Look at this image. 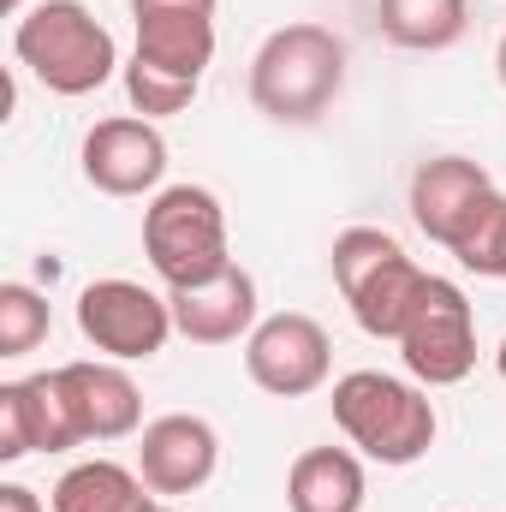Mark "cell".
Wrapping results in <instances>:
<instances>
[{
    "instance_id": "ffe728a7",
    "label": "cell",
    "mask_w": 506,
    "mask_h": 512,
    "mask_svg": "<svg viewBox=\"0 0 506 512\" xmlns=\"http://www.w3.org/2000/svg\"><path fill=\"white\" fill-rule=\"evenodd\" d=\"M48 328H54L48 298H42L36 286H24V280H6V286H0V358L36 352V346L48 340Z\"/></svg>"
},
{
    "instance_id": "44dd1931",
    "label": "cell",
    "mask_w": 506,
    "mask_h": 512,
    "mask_svg": "<svg viewBox=\"0 0 506 512\" xmlns=\"http://www.w3.org/2000/svg\"><path fill=\"white\" fill-rule=\"evenodd\" d=\"M197 90H203V84H185V78H167V72H155V66H143V60H126V102L143 120H173V114H185V108L197 102Z\"/></svg>"
},
{
    "instance_id": "484cf974",
    "label": "cell",
    "mask_w": 506,
    "mask_h": 512,
    "mask_svg": "<svg viewBox=\"0 0 506 512\" xmlns=\"http://www.w3.org/2000/svg\"><path fill=\"white\" fill-rule=\"evenodd\" d=\"M495 370H501V382H506V340H501V352H495Z\"/></svg>"
},
{
    "instance_id": "6da1fadb",
    "label": "cell",
    "mask_w": 506,
    "mask_h": 512,
    "mask_svg": "<svg viewBox=\"0 0 506 512\" xmlns=\"http://www.w3.org/2000/svg\"><path fill=\"white\" fill-rule=\"evenodd\" d=\"M346 42L328 24H280L251 54V108L274 126H316L346 90Z\"/></svg>"
},
{
    "instance_id": "9a60e30c",
    "label": "cell",
    "mask_w": 506,
    "mask_h": 512,
    "mask_svg": "<svg viewBox=\"0 0 506 512\" xmlns=\"http://www.w3.org/2000/svg\"><path fill=\"white\" fill-rule=\"evenodd\" d=\"M131 60H143V66H155L167 78L203 84V72L215 60V18L209 12H143Z\"/></svg>"
},
{
    "instance_id": "cb8c5ba5",
    "label": "cell",
    "mask_w": 506,
    "mask_h": 512,
    "mask_svg": "<svg viewBox=\"0 0 506 512\" xmlns=\"http://www.w3.org/2000/svg\"><path fill=\"white\" fill-rule=\"evenodd\" d=\"M495 78H501V84H506V36H501V42H495Z\"/></svg>"
},
{
    "instance_id": "52a82bcc",
    "label": "cell",
    "mask_w": 506,
    "mask_h": 512,
    "mask_svg": "<svg viewBox=\"0 0 506 512\" xmlns=\"http://www.w3.org/2000/svg\"><path fill=\"white\" fill-rule=\"evenodd\" d=\"M393 346H399L411 382H423V387L465 382L477 370V316H471V298L453 280L429 274L423 304H417V316L405 322V334Z\"/></svg>"
},
{
    "instance_id": "ba28073f",
    "label": "cell",
    "mask_w": 506,
    "mask_h": 512,
    "mask_svg": "<svg viewBox=\"0 0 506 512\" xmlns=\"http://www.w3.org/2000/svg\"><path fill=\"white\" fill-rule=\"evenodd\" d=\"M334 370V340L316 316L304 310H280V316H262L245 340V376L274 399H304L328 382Z\"/></svg>"
},
{
    "instance_id": "7402d4cb",
    "label": "cell",
    "mask_w": 506,
    "mask_h": 512,
    "mask_svg": "<svg viewBox=\"0 0 506 512\" xmlns=\"http://www.w3.org/2000/svg\"><path fill=\"white\" fill-rule=\"evenodd\" d=\"M143 12H209L215 18V0H131V18Z\"/></svg>"
},
{
    "instance_id": "e0dca14e",
    "label": "cell",
    "mask_w": 506,
    "mask_h": 512,
    "mask_svg": "<svg viewBox=\"0 0 506 512\" xmlns=\"http://www.w3.org/2000/svg\"><path fill=\"white\" fill-rule=\"evenodd\" d=\"M48 507L54 512H161V501H155V489L131 465H120V459H84V465H72L54 483Z\"/></svg>"
},
{
    "instance_id": "4fadbf2b",
    "label": "cell",
    "mask_w": 506,
    "mask_h": 512,
    "mask_svg": "<svg viewBox=\"0 0 506 512\" xmlns=\"http://www.w3.org/2000/svg\"><path fill=\"white\" fill-rule=\"evenodd\" d=\"M489 191H495V179L483 173V161H471V155H429L411 173V221H417L423 239L453 245L459 227L471 221V209Z\"/></svg>"
},
{
    "instance_id": "5bb4252c",
    "label": "cell",
    "mask_w": 506,
    "mask_h": 512,
    "mask_svg": "<svg viewBox=\"0 0 506 512\" xmlns=\"http://www.w3.org/2000/svg\"><path fill=\"white\" fill-rule=\"evenodd\" d=\"M167 304H173V328L191 346H233V340H251L256 328V280L239 262L203 286H173Z\"/></svg>"
},
{
    "instance_id": "7c38bea8",
    "label": "cell",
    "mask_w": 506,
    "mask_h": 512,
    "mask_svg": "<svg viewBox=\"0 0 506 512\" xmlns=\"http://www.w3.org/2000/svg\"><path fill=\"white\" fill-rule=\"evenodd\" d=\"M60 393H66V411L78 423V441H126L143 423V393L114 358H78V364H60Z\"/></svg>"
},
{
    "instance_id": "30bf717a",
    "label": "cell",
    "mask_w": 506,
    "mask_h": 512,
    "mask_svg": "<svg viewBox=\"0 0 506 512\" xmlns=\"http://www.w3.org/2000/svg\"><path fill=\"white\" fill-rule=\"evenodd\" d=\"M78 161H84V179L102 197H143L167 173V137L155 131V120H143V114H120V120L90 126Z\"/></svg>"
},
{
    "instance_id": "8992f818",
    "label": "cell",
    "mask_w": 506,
    "mask_h": 512,
    "mask_svg": "<svg viewBox=\"0 0 506 512\" xmlns=\"http://www.w3.org/2000/svg\"><path fill=\"white\" fill-rule=\"evenodd\" d=\"M78 334L108 352L114 364H149L179 328H173V304L137 280H90L78 292Z\"/></svg>"
},
{
    "instance_id": "7a4b0ae2",
    "label": "cell",
    "mask_w": 506,
    "mask_h": 512,
    "mask_svg": "<svg viewBox=\"0 0 506 512\" xmlns=\"http://www.w3.org/2000/svg\"><path fill=\"white\" fill-rule=\"evenodd\" d=\"M12 54L54 96H96L120 72L114 30L84 0H36L12 30Z\"/></svg>"
},
{
    "instance_id": "603a6c76",
    "label": "cell",
    "mask_w": 506,
    "mask_h": 512,
    "mask_svg": "<svg viewBox=\"0 0 506 512\" xmlns=\"http://www.w3.org/2000/svg\"><path fill=\"white\" fill-rule=\"evenodd\" d=\"M0 512H48V507H42L36 489H24V483H0Z\"/></svg>"
},
{
    "instance_id": "9c48e42d",
    "label": "cell",
    "mask_w": 506,
    "mask_h": 512,
    "mask_svg": "<svg viewBox=\"0 0 506 512\" xmlns=\"http://www.w3.org/2000/svg\"><path fill=\"white\" fill-rule=\"evenodd\" d=\"M221 465V435L209 417L191 411H167L155 423H143L137 435V477L155 495H197Z\"/></svg>"
},
{
    "instance_id": "4316f807",
    "label": "cell",
    "mask_w": 506,
    "mask_h": 512,
    "mask_svg": "<svg viewBox=\"0 0 506 512\" xmlns=\"http://www.w3.org/2000/svg\"><path fill=\"white\" fill-rule=\"evenodd\" d=\"M161 512H173V507H161Z\"/></svg>"
},
{
    "instance_id": "d4e9b609",
    "label": "cell",
    "mask_w": 506,
    "mask_h": 512,
    "mask_svg": "<svg viewBox=\"0 0 506 512\" xmlns=\"http://www.w3.org/2000/svg\"><path fill=\"white\" fill-rule=\"evenodd\" d=\"M0 6H6V12H18V18L30 12V0H0Z\"/></svg>"
},
{
    "instance_id": "5b68a950",
    "label": "cell",
    "mask_w": 506,
    "mask_h": 512,
    "mask_svg": "<svg viewBox=\"0 0 506 512\" xmlns=\"http://www.w3.org/2000/svg\"><path fill=\"white\" fill-rule=\"evenodd\" d=\"M143 256L167 280V292L173 286H203L221 268H233L221 197L203 191V185H167V191H155L149 209H143Z\"/></svg>"
},
{
    "instance_id": "2e32d148",
    "label": "cell",
    "mask_w": 506,
    "mask_h": 512,
    "mask_svg": "<svg viewBox=\"0 0 506 512\" xmlns=\"http://www.w3.org/2000/svg\"><path fill=\"white\" fill-rule=\"evenodd\" d=\"M364 459L352 447H304L286 471V507L292 512H364Z\"/></svg>"
},
{
    "instance_id": "d6986e66",
    "label": "cell",
    "mask_w": 506,
    "mask_h": 512,
    "mask_svg": "<svg viewBox=\"0 0 506 512\" xmlns=\"http://www.w3.org/2000/svg\"><path fill=\"white\" fill-rule=\"evenodd\" d=\"M447 251L459 256V268H471L483 280H506V197L501 191H489L471 209V221L459 227V239Z\"/></svg>"
},
{
    "instance_id": "ac0fdd59",
    "label": "cell",
    "mask_w": 506,
    "mask_h": 512,
    "mask_svg": "<svg viewBox=\"0 0 506 512\" xmlns=\"http://www.w3.org/2000/svg\"><path fill=\"white\" fill-rule=\"evenodd\" d=\"M471 30V0H381V36L411 54H447Z\"/></svg>"
},
{
    "instance_id": "3957f363",
    "label": "cell",
    "mask_w": 506,
    "mask_h": 512,
    "mask_svg": "<svg viewBox=\"0 0 506 512\" xmlns=\"http://www.w3.org/2000/svg\"><path fill=\"white\" fill-rule=\"evenodd\" d=\"M334 423L376 465H417L441 429L423 382H399L381 370H352L334 382Z\"/></svg>"
},
{
    "instance_id": "277c9868",
    "label": "cell",
    "mask_w": 506,
    "mask_h": 512,
    "mask_svg": "<svg viewBox=\"0 0 506 512\" xmlns=\"http://www.w3.org/2000/svg\"><path fill=\"white\" fill-rule=\"evenodd\" d=\"M328 268H334V286L370 340H399L423 304V286H429V274L381 227H346L328 251Z\"/></svg>"
},
{
    "instance_id": "8fae6325",
    "label": "cell",
    "mask_w": 506,
    "mask_h": 512,
    "mask_svg": "<svg viewBox=\"0 0 506 512\" xmlns=\"http://www.w3.org/2000/svg\"><path fill=\"white\" fill-rule=\"evenodd\" d=\"M78 423L66 411L60 376H24V382H0V465H18L30 453H72Z\"/></svg>"
}]
</instances>
